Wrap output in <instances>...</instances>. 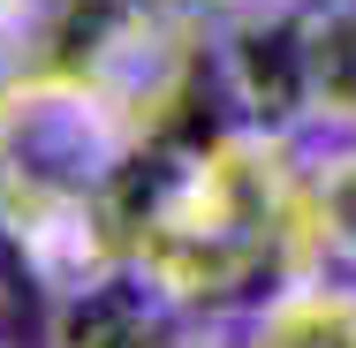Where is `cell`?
Wrapping results in <instances>:
<instances>
[{
    "instance_id": "cell-1",
    "label": "cell",
    "mask_w": 356,
    "mask_h": 348,
    "mask_svg": "<svg viewBox=\"0 0 356 348\" xmlns=\"http://www.w3.org/2000/svg\"><path fill=\"white\" fill-rule=\"evenodd\" d=\"M296 174L303 129H266L243 114L129 151L114 174L129 273L197 326L243 318L266 288L311 273Z\"/></svg>"
},
{
    "instance_id": "cell-7",
    "label": "cell",
    "mask_w": 356,
    "mask_h": 348,
    "mask_svg": "<svg viewBox=\"0 0 356 348\" xmlns=\"http://www.w3.org/2000/svg\"><path fill=\"white\" fill-rule=\"evenodd\" d=\"M175 15H190L197 31H220V23H243V15H303L311 0H159Z\"/></svg>"
},
{
    "instance_id": "cell-5",
    "label": "cell",
    "mask_w": 356,
    "mask_h": 348,
    "mask_svg": "<svg viewBox=\"0 0 356 348\" xmlns=\"http://www.w3.org/2000/svg\"><path fill=\"white\" fill-rule=\"evenodd\" d=\"M303 258L356 273V129H303Z\"/></svg>"
},
{
    "instance_id": "cell-6",
    "label": "cell",
    "mask_w": 356,
    "mask_h": 348,
    "mask_svg": "<svg viewBox=\"0 0 356 348\" xmlns=\"http://www.w3.org/2000/svg\"><path fill=\"white\" fill-rule=\"evenodd\" d=\"M303 129H356V0H311L296 15Z\"/></svg>"
},
{
    "instance_id": "cell-8",
    "label": "cell",
    "mask_w": 356,
    "mask_h": 348,
    "mask_svg": "<svg viewBox=\"0 0 356 348\" xmlns=\"http://www.w3.org/2000/svg\"><path fill=\"white\" fill-rule=\"evenodd\" d=\"M182 348H235V318H213V326H190Z\"/></svg>"
},
{
    "instance_id": "cell-2",
    "label": "cell",
    "mask_w": 356,
    "mask_h": 348,
    "mask_svg": "<svg viewBox=\"0 0 356 348\" xmlns=\"http://www.w3.org/2000/svg\"><path fill=\"white\" fill-rule=\"evenodd\" d=\"M0 242L46 295L91 288L106 273H129V242L114 219V190L61 182L31 167H0Z\"/></svg>"
},
{
    "instance_id": "cell-3",
    "label": "cell",
    "mask_w": 356,
    "mask_h": 348,
    "mask_svg": "<svg viewBox=\"0 0 356 348\" xmlns=\"http://www.w3.org/2000/svg\"><path fill=\"white\" fill-rule=\"evenodd\" d=\"M197 318L159 303L137 273H106L91 288L46 295V348H182Z\"/></svg>"
},
{
    "instance_id": "cell-4",
    "label": "cell",
    "mask_w": 356,
    "mask_h": 348,
    "mask_svg": "<svg viewBox=\"0 0 356 348\" xmlns=\"http://www.w3.org/2000/svg\"><path fill=\"white\" fill-rule=\"evenodd\" d=\"M235 348H356V273H288L235 318Z\"/></svg>"
}]
</instances>
